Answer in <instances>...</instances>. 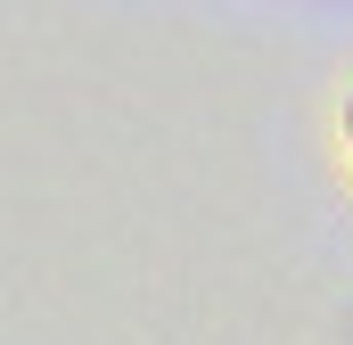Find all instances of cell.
<instances>
[{
	"mask_svg": "<svg viewBox=\"0 0 353 345\" xmlns=\"http://www.w3.org/2000/svg\"><path fill=\"white\" fill-rule=\"evenodd\" d=\"M345 148H353V99H345Z\"/></svg>",
	"mask_w": 353,
	"mask_h": 345,
	"instance_id": "obj_1",
	"label": "cell"
}]
</instances>
